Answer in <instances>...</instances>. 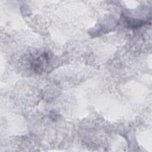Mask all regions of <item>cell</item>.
<instances>
[{
    "instance_id": "obj_2",
    "label": "cell",
    "mask_w": 152,
    "mask_h": 152,
    "mask_svg": "<svg viewBox=\"0 0 152 152\" xmlns=\"http://www.w3.org/2000/svg\"><path fill=\"white\" fill-rule=\"evenodd\" d=\"M128 24L130 25L131 27H137L139 25L143 24V21H137V20H133L132 19H128Z\"/></svg>"
},
{
    "instance_id": "obj_1",
    "label": "cell",
    "mask_w": 152,
    "mask_h": 152,
    "mask_svg": "<svg viewBox=\"0 0 152 152\" xmlns=\"http://www.w3.org/2000/svg\"><path fill=\"white\" fill-rule=\"evenodd\" d=\"M48 55L46 53L42 54L33 58L31 66L35 71H42L46 67L48 62Z\"/></svg>"
}]
</instances>
